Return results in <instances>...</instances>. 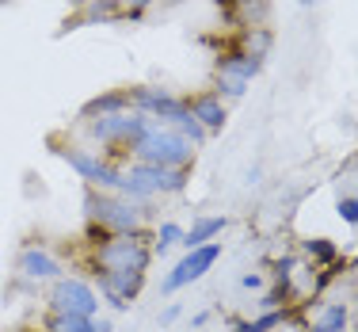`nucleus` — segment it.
Returning a JSON list of instances; mask_svg holds the SVG:
<instances>
[{
	"label": "nucleus",
	"mask_w": 358,
	"mask_h": 332,
	"mask_svg": "<svg viewBox=\"0 0 358 332\" xmlns=\"http://www.w3.org/2000/svg\"><path fill=\"white\" fill-rule=\"evenodd\" d=\"M134 160L138 165H157V168H191L194 160V146L183 138V134H176L172 126L157 123V118H149L141 130V138L134 141Z\"/></svg>",
	"instance_id": "f257e3e1"
},
{
	"label": "nucleus",
	"mask_w": 358,
	"mask_h": 332,
	"mask_svg": "<svg viewBox=\"0 0 358 332\" xmlns=\"http://www.w3.org/2000/svg\"><path fill=\"white\" fill-rule=\"evenodd\" d=\"M84 214L103 233H141L145 226V202H134L118 191H84Z\"/></svg>",
	"instance_id": "f03ea898"
},
{
	"label": "nucleus",
	"mask_w": 358,
	"mask_h": 332,
	"mask_svg": "<svg viewBox=\"0 0 358 332\" xmlns=\"http://www.w3.org/2000/svg\"><path fill=\"white\" fill-rule=\"evenodd\" d=\"M152 249L141 233H107L96 249V271H149Z\"/></svg>",
	"instance_id": "7ed1b4c3"
},
{
	"label": "nucleus",
	"mask_w": 358,
	"mask_h": 332,
	"mask_svg": "<svg viewBox=\"0 0 358 332\" xmlns=\"http://www.w3.org/2000/svg\"><path fill=\"white\" fill-rule=\"evenodd\" d=\"M57 157H62L88 187H99V191H118V184H122V172H118L115 165H107V160L99 157V153H92V149L65 146V149H57Z\"/></svg>",
	"instance_id": "20e7f679"
},
{
	"label": "nucleus",
	"mask_w": 358,
	"mask_h": 332,
	"mask_svg": "<svg viewBox=\"0 0 358 332\" xmlns=\"http://www.w3.org/2000/svg\"><path fill=\"white\" fill-rule=\"evenodd\" d=\"M149 115L141 111H118V115H103V118H92L88 130L99 146H118V149H134V141L141 138Z\"/></svg>",
	"instance_id": "39448f33"
},
{
	"label": "nucleus",
	"mask_w": 358,
	"mask_h": 332,
	"mask_svg": "<svg viewBox=\"0 0 358 332\" xmlns=\"http://www.w3.org/2000/svg\"><path fill=\"white\" fill-rule=\"evenodd\" d=\"M50 310L54 313H73V317H96L99 313V294L92 291V283L84 279H54V291H50Z\"/></svg>",
	"instance_id": "423d86ee"
},
{
	"label": "nucleus",
	"mask_w": 358,
	"mask_h": 332,
	"mask_svg": "<svg viewBox=\"0 0 358 332\" xmlns=\"http://www.w3.org/2000/svg\"><path fill=\"white\" fill-rule=\"evenodd\" d=\"M217 260H221V241H210V244H202V249H191V252H187V256L164 275L160 291H164V294H176V291H183V286L199 283V279L206 275V271L214 268Z\"/></svg>",
	"instance_id": "0eeeda50"
},
{
	"label": "nucleus",
	"mask_w": 358,
	"mask_h": 332,
	"mask_svg": "<svg viewBox=\"0 0 358 332\" xmlns=\"http://www.w3.org/2000/svg\"><path fill=\"white\" fill-rule=\"evenodd\" d=\"M259 73V62H252L248 54H229L217 62L214 69V81H217V96L221 99H241L248 92L252 76Z\"/></svg>",
	"instance_id": "6e6552de"
},
{
	"label": "nucleus",
	"mask_w": 358,
	"mask_h": 332,
	"mask_svg": "<svg viewBox=\"0 0 358 332\" xmlns=\"http://www.w3.org/2000/svg\"><path fill=\"white\" fill-rule=\"evenodd\" d=\"M99 294L110 302V310H130V302L141 294L145 271H96Z\"/></svg>",
	"instance_id": "1a4fd4ad"
},
{
	"label": "nucleus",
	"mask_w": 358,
	"mask_h": 332,
	"mask_svg": "<svg viewBox=\"0 0 358 332\" xmlns=\"http://www.w3.org/2000/svg\"><path fill=\"white\" fill-rule=\"evenodd\" d=\"M187 107H191L194 123H199L206 134H221V130H225V118H229V115H225V99H221L217 92H206V96H194Z\"/></svg>",
	"instance_id": "9d476101"
},
{
	"label": "nucleus",
	"mask_w": 358,
	"mask_h": 332,
	"mask_svg": "<svg viewBox=\"0 0 358 332\" xmlns=\"http://www.w3.org/2000/svg\"><path fill=\"white\" fill-rule=\"evenodd\" d=\"M20 271L27 279H62V263L50 256L46 249H38V244H27L20 252Z\"/></svg>",
	"instance_id": "9b49d317"
},
{
	"label": "nucleus",
	"mask_w": 358,
	"mask_h": 332,
	"mask_svg": "<svg viewBox=\"0 0 358 332\" xmlns=\"http://www.w3.org/2000/svg\"><path fill=\"white\" fill-rule=\"evenodd\" d=\"M118 111H134V104H130V88H115V92H103V96L88 99V104L80 107V118H84V123H92V118L118 115Z\"/></svg>",
	"instance_id": "f8f14e48"
},
{
	"label": "nucleus",
	"mask_w": 358,
	"mask_h": 332,
	"mask_svg": "<svg viewBox=\"0 0 358 332\" xmlns=\"http://www.w3.org/2000/svg\"><path fill=\"white\" fill-rule=\"evenodd\" d=\"M221 229H225V218H194V226L183 233V249L191 252V249H202V244H210V241H217L221 237Z\"/></svg>",
	"instance_id": "ddd939ff"
},
{
	"label": "nucleus",
	"mask_w": 358,
	"mask_h": 332,
	"mask_svg": "<svg viewBox=\"0 0 358 332\" xmlns=\"http://www.w3.org/2000/svg\"><path fill=\"white\" fill-rule=\"evenodd\" d=\"M46 332H96V317H73V313H50Z\"/></svg>",
	"instance_id": "4468645a"
},
{
	"label": "nucleus",
	"mask_w": 358,
	"mask_h": 332,
	"mask_svg": "<svg viewBox=\"0 0 358 332\" xmlns=\"http://www.w3.org/2000/svg\"><path fill=\"white\" fill-rule=\"evenodd\" d=\"M267 50H271V31H259V27H252L248 35H244V50H241V54H248L252 62H259V65H263V57H267Z\"/></svg>",
	"instance_id": "2eb2a0df"
},
{
	"label": "nucleus",
	"mask_w": 358,
	"mask_h": 332,
	"mask_svg": "<svg viewBox=\"0 0 358 332\" xmlns=\"http://www.w3.org/2000/svg\"><path fill=\"white\" fill-rule=\"evenodd\" d=\"M347 328V310L343 305H324L317 325H313V332H343Z\"/></svg>",
	"instance_id": "dca6fc26"
},
{
	"label": "nucleus",
	"mask_w": 358,
	"mask_h": 332,
	"mask_svg": "<svg viewBox=\"0 0 358 332\" xmlns=\"http://www.w3.org/2000/svg\"><path fill=\"white\" fill-rule=\"evenodd\" d=\"M286 321V313L282 310H267V313H259L255 321H241L236 325V332H271V328H278Z\"/></svg>",
	"instance_id": "f3484780"
},
{
	"label": "nucleus",
	"mask_w": 358,
	"mask_h": 332,
	"mask_svg": "<svg viewBox=\"0 0 358 332\" xmlns=\"http://www.w3.org/2000/svg\"><path fill=\"white\" fill-rule=\"evenodd\" d=\"M118 8H126V0H92L88 8H84L80 20L84 23H96V20H110V15L118 12Z\"/></svg>",
	"instance_id": "a211bd4d"
},
{
	"label": "nucleus",
	"mask_w": 358,
	"mask_h": 332,
	"mask_svg": "<svg viewBox=\"0 0 358 332\" xmlns=\"http://www.w3.org/2000/svg\"><path fill=\"white\" fill-rule=\"evenodd\" d=\"M179 241H183V229H179L176 221H164V226L157 229V249H152V252H168Z\"/></svg>",
	"instance_id": "6ab92c4d"
},
{
	"label": "nucleus",
	"mask_w": 358,
	"mask_h": 332,
	"mask_svg": "<svg viewBox=\"0 0 358 332\" xmlns=\"http://www.w3.org/2000/svg\"><path fill=\"white\" fill-rule=\"evenodd\" d=\"M305 252H309L313 260H320V263H331L339 256V249L331 241H324V237H317V241H305Z\"/></svg>",
	"instance_id": "aec40b11"
},
{
	"label": "nucleus",
	"mask_w": 358,
	"mask_h": 332,
	"mask_svg": "<svg viewBox=\"0 0 358 332\" xmlns=\"http://www.w3.org/2000/svg\"><path fill=\"white\" fill-rule=\"evenodd\" d=\"M339 218L351 221V226H358V195H347V199H339Z\"/></svg>",
	"instance_id": "412c9836"
},
{
	"label": "nucleus",
	"mask_w": 358,
	"mask_h": 332,
	"mask_svg": "<svg viewBox=\"0 0 358 332\" xmlns=\"http://www.w3.org/2000/svg\"><path fill=\"white\" fill-rule=\"evenodd\" d=\"M179 313H183V310H179V305L172 302V305H164V310H160V328H168V325H172V321H179Z\"/></svg>",
	"instance_id": "4be33fe9"
},
{
	"label": "nucleus",
	"mask_w": 358,
	"mask_h": 332,
	"mask_svg": "<svg viewBox=\"0 0 358 332\" xmlns=\"http://www.w3.org/2000/svg\"><path fill=\"white\" fill-rule=\"evenodd\" d=\"M241 286H248V291H259L263 279H259V275H244V279H241Z\"/></svg>",
	"instance_id": "5701e85b"
},
{
	"label": "nucleus",
	"mask_w": 358,
	"mask_h": 332,
	"mask_svg": "<svg viewBox=\"0 0 358 332\" xmlns=\"http://www.w3.org/2000/svg\"><path fill=\"white\" fill-rule=\"evenodd\" d=\"M96 332H115V325H110V317H96Z\"/></svg>",
	"instance_id": "b1692460"
},
{
	"label": "nucleus",
	"mask_w": 358,
	"mask_h": 332,
	"mask_svg": "<svg viewBox=\"0 0 358 332\" xmlns=\"http://www.w3.org/2000/svg\"><path fill=\"white\" fill-rule=\"evenodd\" d=\"M152 0H126V8H130V12H141V8H149Z\"/></svg>",
	"instance_id": "393cba45"
},
{
	"label": "nucleus",
	"mask_w": 358,
	"mask_h": 332,
	"mask_svg": "<svg viewBox=\"0 0 358 332\" xmlns=\"http://www.w3.org/2000/svg\"><path fill=\"white\" fill-rule=\"evenodd\" d=\"M69 4H73V8H88L92 0H69Z\"/></svg>",
	"instance_id": "a878e982"
},
{
	"label": "nucleus",
	"mask_w": 358,
	"mask_h": 332,
	"mask_svg": "<svg viewBox=\"0 0 358 332\" xmlns=\"http://www.w3.org/2000/svg\"><path fill=\"white\" fill-rule=\"evenodd\" d=\"M297 4H301V8H313V0H297Z\"/></svg>",
	"instance_id": "bb28decb"
},
{
	"label": "nucleus",
	"mask_w": 358,
	"mask_h": 332,
	"mask_svg": "<svg viewBox=\"0 0 358 332\" xmlns=\"http://www.w3.org/2000/svg\"><path fill=\"white\" fill-rule=\"evenodd\" d=\"M248 4H252V0H248ZM255 4H263V0H255Z\"/></svg>",
	"instance_id": "cd10ccee"
},
{
	"label": "nucleus",
	"mask_w": 358,
	"mask_h": 332,
	"mask_svg": "<svg viewBox=\"0 0 358 332\" xmlns=\"http://www.w3.org/2000/svg\"><path fill=\"white\" fill-rule=\"evenodd\" d=\"M172 4H183V0H172Z\"/></svg>",
	"instance_id": "c85d7f7f"
},
{
	"label": "nucleus",
	"mask_w": 358,
	"mask_h": 332,
	"mask_svg": "<svg viewBox=\"0 0 358 332\" xmlns=\"http://www.w3.org/2000/svg\"><path fill=\"white\" fill-rule=\"evenodd\" d=\"M0 4H4V0H0Z\"/></svg>",
	"instance_id": "c756f323"
}]
</instances>
